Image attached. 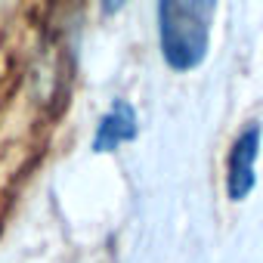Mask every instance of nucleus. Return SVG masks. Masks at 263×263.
Instances as JSON below:
<instances>
[{
    "instance_id": "f257e3e1",
    "label": "nucleus",
    "mask_w": 263,
    "mask_h": 263,
    "mask_svg": "<svg viewBox=\"0 0 263 263\" xmlns=\"http://www.w3.org/2000/svg\"><path fill=\"white\" fill-rule=\"evenodd\" d=\"M217 0H158V44L174 71H192L208 59Z\"/></svg>"
},
{
    "instance_id": "f03ea898",
    "label": "nucleus",
    "mask_w": 263,
    "mask_h": 263,
    "mask_svg": "<svg viewBox=\"0 0 263 263\" xmlns=\"http://www.w3.org/2000/svg\"><path fill=\"white\" fill-rule=\"evenodd\" d=\"M263 130L260 124H248L235 137L226 158V195L232 201H245L257 186V155H260Z\"/></svg>"
},
{
    "instance_id": "7ed1b4c3",
    "label": "nucleus",
    "mask_w": 263,
    "mask_h": 263,
    "mask_svg": "<svg viewBox=\"0 0 263 263\" xmlns=\"http://www.w3.org/2000/svg\"><path fill=\"white\" fill-rule=\"evenodd\" d=\"M137 111L127 99H118L99 121V130H96V140H93V152H115L118 146L130 143L137 137Z\"/></svg>"
},
{
    "instance_id": "20e7f679",
    "label": "nucleus",
    "mask_w": 263,
    "mask_h": 263,
    "mask_svg": "<svg viewBox=\"0 0 263 263\" xmlns=\"http://www.w3.org/2000/svg\"><path fill=\"white\" fill-rule=\"evenodd\" d=\"M124 4H127V0H102V13H105V16H111V13H118Z\"/></svg>"
}]
</instances>
